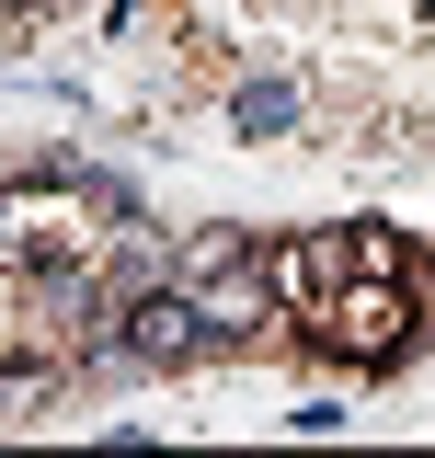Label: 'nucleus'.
Masks as SVG:
<instances>
[{"mask_svg": "<svg viewBox=\"0 0 435 458\" xmlns=\"http://www.w3.org/2000/svg\"><path fill=\"white\" fill-rule=\"evenodd\" d=\"M218 344V321H207V298L172 276V286H149V298H126V321H115V355H138V367H195Z\"/></svg>", "mask_w": 435, "mask_h": 458, "instance_id": "f257e3e1", "label": "nucleus"}, {"mask_svg": "<svg viewBox=\"0 0 435 458\" xmlns=\"http://www.w3.org/2000/svg\"><path fill=\"white\" fill-rule=\"evenodd\" d=\"M401 321H413V298H401V276H344V298H332L321 310V333L332 344H355V355H389V344H401Z\"/></svg>", "mask_w": 435, "mask_h": 458, "instance_id": "f03ea898", "label": "nucleus"}, {"mask_svg": "<svg viewBox=\"0 0 435 458\" xmlns=\"http://www.w3.org/2000/svg\"><path fill=\"white\" fill-rule=\"evenodd\" d=\"M229 126H241V138H286V126H298V81H241V92H229Z\"/></svg>", "mask_w": 435, "mask_h": 458, "instance_id": "7ed1b4c3", "label": "nucleus"}, {"mask_svg": "<svg viewBox=\"0 0 435 458\" xmlns=\"http://www.w3.org/2000/svg\"><path fill=\"white\" fill-rule=\"evenodd\" d=\"M0 12H47V0H0Z\"/></svg>", "mask_w": 435, "mask_h": 458, "instance_id": "20e7f679", "label": "nucleus"}]
</instances>
